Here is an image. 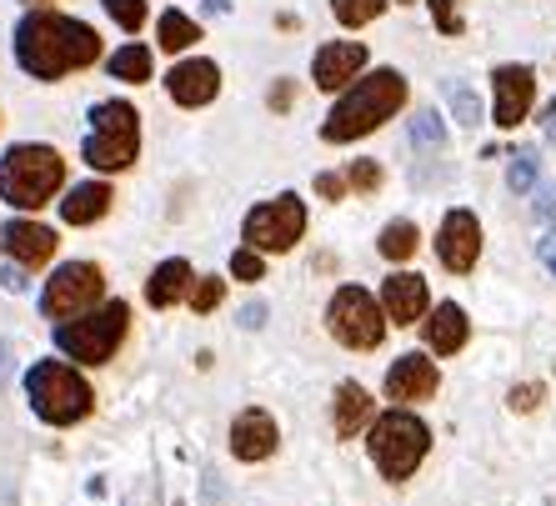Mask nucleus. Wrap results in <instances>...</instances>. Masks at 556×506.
<instances>
[{"mask_svg":"<svg viewBox=\"0 0 556 506\" xmlns=\"http://www.w3.org/2000/svg\"><path fill=\"white\" fill-rule=\"evenodd\" d=\"M141 156V111L130 101H96L91 105V130L80 141V161L101 176L130 170Z\"/></svg>","mask_w":556,"mask_h":506,"instance_id":"20e7f679","label":"nucleus"},{"mask_svg":"<svg viewBox=\"0 0 556 506\" xmlns=\"http://www.w3.org/2000/svg\"><path fill=\"white\" fill-rule=\"evenodd\" d=\"M412 141H416V151H446V126H441L437 111H421L412 121Z\"/></svg>","mask_w":556,"mask_h":506,"instance_id":"c756f323","label":"nucleus"},{"mask_svg":"<svg viewBox=\"0 0 556 506\" xmlns=\"http://www.w3.org/2000/svg\"><path fill=\"white\" fill-rule=\"evenodd\" d=\"M427 276L416 271H391L387 281H381V312H387V321L396 326H412L427 316Z\"/></svg>","mask_w":556,"mask_h":506,"instance_id":"f3484780","label":"nucleus"},{"mask_svg":"<svg viewBox=\"0 0 556 506\" xmlns=\"http://www.w3.org/2000/svg\"><path fill=\"white\" fill-rule=\"evenodd\" d=\"M366 46L362 40H326L316 61H311V80H316V91H346L351 80L366 71Z\"/></svg>","mask_w":556,"mask_h":506,"instance_id":"4468645a","label":"nucleus"},{"mask_svg":"<svg viewBox=\"0 0 556 506\" xmlns=\"http://www.w3.org/2000/svg\"><path fill=\"white\" fill-rule=\"evenodd\" d=\"M191 312L195 316H211L220 306V301H226V281H220V276H195V286H191Z\"/></svg>","mask_w":556,"mask_h":506,"instance_id":"bb28decb","label":"nucleus"},{"mask_svg":"<svg viewBox=\"0 0 556 506\" xmlns=\"http://www.w3.org/2000/svg\"><path fill=\"white\" fill-rule=\"evenodd\" d=\"M261 321H266V306H261V301H251V306H241V326H251V331H256Z\"/></svg>","mask_w":556,"mask_h":506,"instance_id":"58836bf2","label":"nucleus"},{"mask_svg":"<svg viewBox=\"0 0 556 506\" xmlns=\"http://www.w3.org/2000/svg\"><path fill=\"white\" fill-rule=\"evenodd\" d=\"M437 256H441V266L446 271H456V276H466L471 266H477V256H481V226H477V216L471 211H446V222H441V231H437Z\"/></svg>","mask_w":556,"mask_h":506,"instance_id":"ddd939ff","label":"nucleus"},{"mask_svg":"<svg viewBox=\"0 0 556 506\" xmlns=\"http://www.w3.org/2000/svg\"><path fill=\"white\" fill-rule=\"evenodd\" d=\"M437 387H441L437 362H427L421 351L396 356V366L387 371V396H391V402H427Z\"/></svg>","mask_w":556,"mask_h":506,"instance_id":"a211bd4d","label":"nucleus"},{"mask_svg":"<svg viewBox=\"0 0 556 506\" xmlns=\"http://www.w3.org/2000/svg\"><path fill=\"white\" fill-rule=\"evenodd\" d=\"M492 86H496L492 121L502 130H517L521 121L531 116V101H536V71H531V65H496Z\"/></svg>","mask_w":556,"mask_h":506,"instance_id":"9b49d317","label":"nucleus"},{"mask_svg":"<svg viewBox=\"0 0 556 506\" xmlns=\"http://www.w3.org/2000/svg\"><path fill=\"white\" fill-rule=\"evenodd\" d=\"M316 195H321V201H341V195H346V176L321 170V176H316Z\"/></svg>","mask_w":556,"mask_h":506,"instance_id":"c9c22d12","label":"nucleus"},{"mask_svg":"<svg viewBox=\"0 0 556 506\" xmlns=\"http://www.w3.org/2000/svg\"><path fill=\"white\" fill-rule=\"evenodd\" d=\"M306 236V201L296 191H281L276 201H261V206L247 211L241 222V241L256 246L261 256H281Z\"/></svg>","mask_w":556,"mask_h":506,"instance_id":"6e6552de","label":"nucleus"},{"mask_svg":"<svg viewBox=\"0 0 556 506\" xmlns=\"http://www.w3.org/2000/svg\"><path fill=\"white\" fill-rule=\"evenodd\" d=\"M396 5H406V0H396Z\"/></svg>","mask_w":556,"mask_h":506,"instance_id":"a18cd8bd","label":"nucleus"},{"mask_svg":"<svg viewBox=\"0 0 556 506\" xmlns=\"http://www.w3.org/2000/svg\"><path fill=\"white\" fill-rule=\"evenodd\" d=\"M546 391L536 387V381H527V387H511V396H506V402H511V412H536V402H542Z\"/></svg>","mask_w":556,"mask_h":506,"instance_id":"f704fd0d","label":"nucleus"},{"mask_svg":"<svg viewBox=\"0 0 556 506\" xmlns=\"http://www.w3.org/2000/svg\"><path fill=\"white\" fill-rule=\"evenodd\" d=\"M326 326H331V337L346 351H376L381 337H387V312L376 306L371 291L341 286L337 296H331V306H326Z\"/></svg>","mask_w":556,"mask_h":506,"instance_id":"9d476101","label":"nucleus"},{"mask_svg":"<svg viewBox=\"0 0 556 506\" xmlns=\"http://www.w3.org/2000/svg\"><path fill=\"white\" fill-rule=\"evenodd\" d=\"M446 101H452L456 121H462L466 130H477V126H481V101L471 96V86H462V80H446Z\"/></svg>","mask_w":556,"mask_h":506,"instance_id":"c85d7f7f","label":"nucleus"},{"mask_svg":"<svg viewBox=\"0 0 556 506\" xmlns=\"http://www.w3.org/2000/svg\"><path fill=\"white\" fill-rule=\"evenodd\" d=\"M105 71H111V80H126V86H146L151 80V71H155V61H151V46L146 40H126L111 61H105Z\"/></svg>","mask_w":556,"mask_h":506,"instance_id":"5701e85b","label":"nucleus"},{"mask_svg":"<svg viewBox=\"0 0 556 506\" xmlns=\"http://www.w3.org/2000/svg\"><path fill=\"white\" fill-rule=\"evenodd\" d=\"M206 11L211 15H226V11H231V0H206Z\"/></svg>","mask_w":556,"mask_h":506,"instance_id":"79ce46f5","label":"nucleus"},{"mask_svg":"<svg viewBox=\"0 0 556 506\" xmlns=\"http://www.w3.org/2000/svg\"><path fill=\"white\" fill-rule=\"evenodd\" d=\"M26 402L46 427H76L96 412V391L71 362H36L26 371Z\"/></svg>","mask_w":556,"mask_h":506,"instance_id":"39448f33","label":"nucleus"},{"mask_svg":"<svg viewBox=\"0 0 556 506\" xmlns=\"http://www.w3.org/2000/svg\"><path fill=\"white\" fill-rule=\"evenodd\" d=\"M126 331H130L126 301H101V306L71 316V321H55V351L76 366H105L121 351Z\"/></svg>","mask_w":556,"mask_h":506,"instance_id":"423d86ee","label":"nucleus"},{"mask_svg":"<svg viewBox=\"0 0 556 506\" xmlns=\"http://www.w3.org/2000/svg\"><path fill=\"white\" fill-rule=\"evenodd\" d=\"M105 296V271L96 261H61L51 281L40 286V316L46 321H71V316L101 306Z\"/></svg>","mask_w":556,"mask_h":506,"instance_id":"1a4fd4ad","label":"nucleus"},{"mask_svg":"<svg viewBox=\"0 0 556 506\" xmlns=\"http://www.w3.org/2000/svg\"><path fill=\"white\" fill-rule=\"evenodd\" d=\"M387 5H391V0H331V15H337L346 30H362V26H371Z\"/></svg>","mask_w":556,"mask_h":506,"instance_id":"a878e982","label":"nucleus"},{"mask_svg":"<svg viewBox=\"0 0 556 506\" xmlns=\"http://www.w3.org/2000/svg\"><path fill=\"white\" fill-rule=\"evenodd\" d=\"M166 96L186 111H201L220 96V65L206 61V55H191V61H176L166 71Z\"/></svg>","mask_w":556,"mask_h":506,"instance_id":"f8f14e48","label":"nucleus"},{"mask_svg":"<svg viewBox=\"0 0 556 506\" xmlns=\"http://www.w3.org/2000/svg\"><path fill=\"white\" fill-rule=\"evenodd\" d=\"M536 166H542V161H536V151H517V156H511V166H506V186H511V191L517 195H527L531 186H536Z\"/></svg>","mask_w":556,"mask_h":506,"instance_id":"7c9ffc66","label":"nucleus"},{"mask_svg":"<svg viewBox=\"0 0 556 506\" xmlns=\"http://www.w3.org/2000/svg\"><path fill=\"white\" fill-rule=\"evenodd\" d=\"M536 211H542V216H552V211H556V191H552V186H546V191H542V201H536Z\"/></svg>","mask_w":556,"mask_h":506,"instance_id":"a19ab883","label":"nucleus"},{"mask_svg":"<svg viewBox=\"0 0 556 506\" xmlns=\"http://www.w3.org/2000/svg\"><path fill=\"white\" fill-rule=\"evenodd\" d=\"M431 21H437L441 36H466V21L456 11V0H431Z\"/></svg>","mask_w":556,"mask_h":506,"instance_id":"72a5a7b5","label":"nucleus"},{"mask_svg":"<svg viewBox=\"0 0 556 506\" xmlns=\"http://www.w3.org/2000/svg\"><path fill=\"white\" fill-rule=\"evenodd\" d=\"M466 337H471L466 312L456 306V301H441L437 312H431V321H427V346L437 351V356H452V351L466 346Z\"/></svg>","mask_w":556,"mask_h":506,"instance_id":"412c9836","label":"nucleus"},{"mask_svg":"<svg viewBox=\"0 0 556 506\" xmlns=\"http://www.w3.org/2000/svg\"><path fill=\"white\" fill-rule=\"evenodd\" d=\"M406 96H412V86H406L402 71H371V76H356L341 91V101L331 105V116H326L321 126V141L331 146H346V141H362V136H371V130H381L396 111L406 105Z\"/></svg>","mask_w":556,"mask_h":506,"instance_id":"f03ea898","label":"nucleus"},{"mask_svg":"<svg viewBox=\"0 0 556 506\" xmlns=\"http://www.w3.org/2000/svg\"><path fill=\"white\" fill-rule=\"evenodd\" d=\"M266 101H271V111H291V101H296V86H291V80H276Z\"/></svg>","mask_w":556,"mask_h":506,"instance_id":"4c0bfd02","label":"nucleus"},{"mask_svg":"<svg viewBox=\"0 0 556 506\" xmlns=\"http://www.w3.org/2000/svg\"><path fill=\"white\" fill-rule=\"evenodd\" d=\"M416 246H421V236H416L412 222H391L387 231H381V241H376V251L387 261H412Z\"/></svg>","mask_w":556,"mask_h":506,"instance_id":"393cba45","label":"nucleus"},{"mask_svg":"<svg viewBox=\"0 0 556 506\" xmlns=\"http://www.w3.org/2000/svg\"><path fill=\"white\" fill-rule=\"evenodd\" d=\"M11 381V341H0V391Z\"/></svg>","mask_w":556,"mask_h":506,"instance_id":"ea45409f","label":"nucleus"},{"mask_svg":"<svg viewBox=\"0 0 556 506\" xmlns=\"http://www.w3.org/2000/svg\"><path fill=\"white\" fill-rule=\"evenodd\" d=\"M96 61H101V36L76 15H61L46 5L15 26V65L30 80H65L71 71H86Z\"/></svg>","mask_w":556,"mask_h":506,"instance_id":"f257e3e1","label":"nucleus"},{"mask_svg":"<svg viewBox=\"0 0 556 506\" xmlns=\"http://www.w3.org/2000/svg\"><path fill=\"white\" fill-rule=\"evenodd\" d=\"M281 446V431H276V416L261 412V406H247V412L231 421V456L236 461H266Z\"/></svg>","mask_w":556,"mask_h":506,"instance_id":"dca6fc26","label":"nucleus"},{"mask_svg":"<svg viewBox=\"0 0 556 506\" xmlns=\"http://www.w3.org/2000/svg\"><path fill=\"white\" fill-rule=\"evenodd\" d=\"M231 276L236 281H261V276H266V261H261V251L256 246H241L231 256Z\"/></svg>","mask_w":556,"mask_h":506,"instance_id":"473e14b6","label":"nucleus"},{"mask_svg":"<svg viewBox=\"0 0 556 506\" xmlns=\"http://www.w3.org/2000/svg\"><path fill=\"white\" fill-rule=\"evenodd\" d=\"M191 286H195L191 261L170 256V261H161V266L151 271V281H146V301H151L155 312H166V306H176V301L191 296Z\"/></svg>","mask_w":556,"mask_h":506,"instance_id":"aec40b11","label":"nucleus"},{"mask_svg":"<svg viewBox=\"0 0 556 506\" xmlns=\"http://www.w3.org/2000/svg\"><path fill=\"white\" fill-rule=\"evenodd\" d=\"M546 266H552V271H556V251H552V256H546Z\"/></svg>","mask_w":556,"mask_h":506,"instance_id":"c03bdc74","label":"nucleus"},{"mask_svg":"<svg viewBox=\"0 0 556 506\" xmlns=\"http://www.w3.org/2000/svg\"><path fill=\"white\" fill-rule=\"evenodd\" d=\"M111 201H116V191H111L105 181H80V186H71V191H65L61 222L65 226H96V222H105V216H111Z\"/></svg>","mask_w":556,"mask_h":506,"instance_id":"6ab92c4d","label":"nucleus"},{"mask_svg":"<svg viewBox=\"0 0 556 506\" xmlns=\"http://www.w3.org/2000/svg\"><path fill=\"white\" fill-rule=\"evenodd\" d=\"M0 286H5V291H15V296H21V291H30V281H26V266H5V271H0Z\"/></svg>","mask_w":556,"mask_h":506,"instance_id":"e433bc0d","label":"nucleus"},{"mask_svg":"<svg viewBox=\"0 0 556 506\" xmlns=\"http://www.w3.org/2000/svg\"><path fill=\"white\" fill-rule=\"evenodd\" d=\"M195 40H201V26H195L186 11H161V21H155V46L170 55H181L191 51Z\"/></svg>","mask_w":556,"mask_h":506,"instance_id":"b1692460","label":"nucleus"},{"mask_svg":"<svg viewBox=\"0 0 556 506\" xmlns=\"http://www.w3.org/2000/svg\"><path fill=\"white\" fill-rule=\"evenodd\" d=\"M21 5H30V11H46V5H51V0H21Z\"/></svg>","mask_w":556,"mask_h":506,"instance_id":"37998d69","label":"nucleus"},{"mask_svg":"<svg viewBox=\"0 0 556 506\" xmlns=\"http://www.w3.org/2000/svg\"><path fill=\"white\" fill-rule=\"evenodd\" d=\"M55 246H61V236L40 222H5L0 226V251H5V261L26 266V271L55 261Z\"/></svg>","mask_w":556,"mask_h":506,"instance_id":"2eb2a0df","label":"nucleus"},{"mask_svg":"<svg viewBox=\"0 0 556 506\" xmlns=\"http://www.w3.org/2000/svg\"><path fill=\"white\" fill-rule=\"evenodd\" d=\"M65 186V156L46 141H21L0 156V201L15 211L51 206Z\"/></svg>","mask_w":556,"mask_h":506,"instance_id":"7ed1b4c3","label":"nucleus"},{"mask_svg":"<svg viewBox=\"0 0 556 506\" xmlns=\"http://www.w3.org/2000/svg\"><path fill=\"white\" fill-rule=\"evenodd\" d=\"M101 5H105V15L126 30V36H136V30L146 26V15H151V5H146V0H101Z\"/></svg>","mask_w":556,"mask_h":506,"instance_id":"cd10ccee","label":"nucleus"},{"mask_svg":"<svg viewBox=\"0 0 556 506\" xmlns=\"http://www.w3.org/2000/svg\"><path fill=\"white\" fill-rule=\"evenodd\" d=\"M376 421V402L366 396V387H356V381H341L337 387V437L341 442H351L362 427H371Z\"/></svg>","mask_w":556,"mask_h":506,"instance_id":"4be33fe9","label":"nucleus"},{"mask_svg":"<svg viewBox=\"0 0 556 506\" xmlns=\"http://www.w3.org/2000/svg\"><path fill=\"white\" fill-rule=\"evenodd\" d=\"M381 166L376 161H351L346 166V191H362V195H371V191H381Z\"/></svg>","mask_w":556,"mask_h":506,"instance_id":"2f4dec72","label":"nucleus"},{"mask_svg":"<svg viewBox=\"0 0 556 506\" xmlns=\"http://www.w3.org/2000/svg\"><path fill=\"white\" fill-rule=\"evenodd\" d=\"M366 452H371L376 471L387 481H406L431 452V431L421 416L412 412H387L371 421V437H366Z\"/></svg>","mask_w":556,"mask_h":506,"instance_id":"0eeeda50","label":"nucleus"}]
</instances>
